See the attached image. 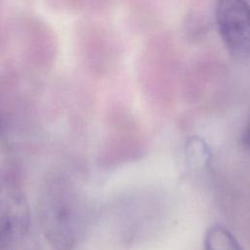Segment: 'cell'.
I'll return each mask as SVG.
<instances>
[{
    "mask_svg": "<svg viewBox=\"0 0 250 250\" xmlns=\"http://www.w3.org/2000/svg\"><path fill=\"white\" fill-rule=\"evenodd\" d=\"M42 231L56 250H71L81 232V213L76 190L60 173L48 176L39 198Z\"/></svg>",
    "mask_w": 250,
    "mask_h": 250,
    "instance_id": "cell-1",
    "label": "cell"
},
{
    "mask_svg": "<svg viewBox=\"0 0 250 250\" xmlns=\"http://www.w3.org/2000/svg\"><path fill=\"white\" fill-rule=\"evenodd\" d=\"M204 250H242V248L229 229L217 225L207 230Z\"/></svg>",
    "mask_w": 250,
    "mask_h": 250,
    "instance_id": "cell-4",
    "label": "cell"
},
{
    "mask_svg": "<svg viewBox=\"0 0 250 250\" xmlns=\"http://www.w3.org/2000/svg\"><path fill=\"white\" fill-rule=\"evenodd\" d=\"M27 226V209L21 193L0 177V250H18Z\"/></svg>",
    "mask_w": 250,
    "mask_h": 250,
    "instance_id": "cell-3",
    "label": "cell"
},
{
    "mask_svg": "<svg viewBox=\"0 0 250 250\" xmlns=\"http://www.w3.org/2000/svg\"><path fill=\"white\" fill-rule=\"evenodd\" d=\"M241 143L246 149L250 150V117L243 129V132L241 135Z\"/></svg>",
    "mask_w": 250,
    "mask_h": 250,
    "instance_id": "cell-6",
    "label": "cell"
},
{
    "mask_svg": "<svg viewBox=\"0 0 250 250\" xmlns=\"http://www.w3.org/2000/svg\"><path fill=\"white\" fill-rule=\"evenodd\" d=\"M186 158L190 168L204 167L210 159L208 145L199 137H191L186 144Z\"/></svg>",
    "mask_w": 250,
    "mask_h": 250,
    "instance_id": "cell-5",
    "label": "cell"
},
{
    "mask_svg": "<svg viewBox=\"0 0 250 250\" xmlns=\"http://www.w3.org/2000/svg\"><path fill=\"white\" fill-rule=\"evenodd\" d=\"M216 21L226 47L237 58L250 56V6L246 0H218Z\"/></svg>",
    "mask_w": 250,
    "mask_h": 250,
    "instance_id": "cell-2",
    "label": "cell"
}]
</instances>
